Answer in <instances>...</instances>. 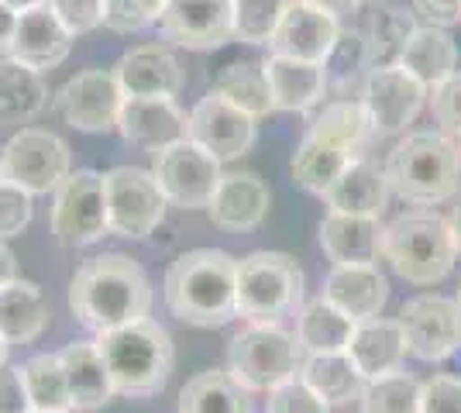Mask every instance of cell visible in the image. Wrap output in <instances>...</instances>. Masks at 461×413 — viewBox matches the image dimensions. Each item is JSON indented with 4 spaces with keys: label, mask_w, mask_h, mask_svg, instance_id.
<instances>
[{
    "label": "cell",
    "mask_w": 461,
    "mask_h": 413,
    "mask_svg": "<svg viewBox=\"0 0 461 413\" xmlns=\"http://www.w3.org/2000/svg\"><path fill=\"white\" fill-rule=\"evenodd\" d=\"M69 310L96 335L141 320L152 310V283L141 262L121 252L86 258L69 279Z\"/></svg>",
    "instance_id": "obj_1"
},
{
    "label": "cell",
    "mask_w": 461,
    "mask_h": 413,
    "mask_svg": "<svg viewBox=\"0 0 461 413\" xmlns=\"http://www.w3.org/2000/svg\"><path fill=\"white\" fill-rule=\"evenodd\" d=\"M162 300L190 328H224L238 317V258L221 248H193L169 262Z\"/></svg>",
    "instance_id": "obj_2"
},
{
    "label": "cell",
    "mask_w": 461,
    "mask_h": 413,
    "mask_svg": "<svg viewBox=\"0 0 461 413\" xmlns=\"http://www.w3.org/2000/svg\"><path fill=\"white\" fill-rule=\"evenodd\" d=\"M385 183L406 203L434 207L458 197L461 145L444 131H413L389 152L383 166Z\"/></svg>",
    "instance_id": "obj_3"
},
{
    "label": "cell",
    "mask_w": 461,
    "mask_h": 413,
    "mask_svg": "<svg viewBox=\"0 0 461 413\" xmlns=\"http://www.w3.org/2000/svg\"><path fill=\"white\" fill-rule=\"evenodd\" d=\"M96 348L104 355V365L111 373L117 396H135V400L155 396L158 390H166L173 375V337L152 317H141V320L96 335Z\"/></svg>",
    "instance_id": "obj_4"
},
{
    "label": "cell",
    "mask_w": 461,
    "mask_h": 413,
    "mask_svg": "<svg viewBox=\"0 0 461 413\" xmlns=\"http://www.w3.org/2000/svg\"><path fill=\"white\" fill-rule=\"evenodd\" d=\"M383 258L413 286H434L451 275L458 248L447 217L434 211H406L383 228Z\"/></svg>",
    "instance_id": "obj_5"
},
{
    "label": "cell",
    "mask_w": 461,
    "mask_h": 413,
    "mask_svg": "<svg viewBox=\"0 0 461 413\" xmlns=\"http://www.w3.org/2000/svg\"><path fill=\"white\" fill-rule=\"evenodd\" d=\"M303 307V269L286 252H251L238 262V317L279 324Z\"/></svg>",
    "instance_id": "obj_6"
},
{
    "label": "cell",
    "mask_w": 461,
    "mask_h": 413,
    "mask_svg": "<svg viewBox=\"0 0 461 413\" xmlns=\"http://www.w3.org/2000/svg\"><path fill=\"white\" fill-rule=\"evenodd\" d=\"M303 352L283 324H245L228 345V373L249 393H269L300 373Z\"/></svg>",
    "instance_id": "obj_7"
},
{
    "label": "cell",
    "mask_w": 461,
    "mask_h": 413,
    "mask_svg": "<svg viewBox=\"0 0 461 413\" xmlns=\"http://www.w3.org/2000/svg\"><path fill=\"white\" fill-rule=\"evenodd\" d=\"M73 173L69 145L45 128H21L0 148V176L32 197L56 193Z\"/></svg>",
    "instance_id": "obj_8"
},
{
    "label": "cell",
    "mask_w": 461,
    "mask_h": 413,
    "mask_svg": "<svg viewBox=\"0 0 461 413\" xmlns=\"http://www.w3.org/2000/svg\"><path fill=\"white\" fill-rule=\"evenodd\" d=\"M107 197V224L111 235L128 241H145L162 224L169 200L158 190L152 169L141 166H114L104 173Z\"/></svg>",
    "instance_id": "obj_9"
},
{
    "label": "cell",
    "mask_w": 461,
    "mask_h": 413,
    "mask_svg": "<svg viewBox=\"0 0 461 413\" xmlns=\"http://www.w3.org/2000/svg\"><path fill=\"white\" fill-rule=\"evenodd\" d=\"M152 156V176L169 200V207H179V211H207L211 207L213 193L224 179L221 158L203 152L190 138H179Z\"/></svg>",
    "instance_id": "obj_10"
},
{
    "label": "cell",
    "mask_w": 461,
    "mask_h": 413,
    "mask_svg": "<svg viewBox=\"0 0 461 413\" xmlns=\"http://www.w3.org/2000/svg\"><path fill=\"white\" fill-rule=\"evenodd\" d=\"M52 235L62 248H86L111 235L107 224V197H104V173L77 169L56 190L52 203Z\"/></svg>",
    "instance_id": "obj_11"
},
{
    "label": "cell",
    "mask_w": 461,
    "mask_h": 413,
    "mask_svg": "<svg viewBox=\"0 0 461 413\" xmlns=\"http://www.w3.org/2000/svg\"><path fill=\"white\" fill-rule=\"evenodd\" d=\"M52 103L62 124L86 135H104V131H117L124 90L117 83L114 69H83L59 86Z\"/></svg>",
    "instance_id": "obj_12"
},
{
    "label": "cell",
    "mask_w": 461,
    "mask_h": 413,
    "mask_svg": "<svg viewBox=\"0 0 461 413\" xmlns=\"http://www.w3.org/2000/svg\"><path fill=\"white\" fill-rule=\"evenodd\" d=\"M155 24L169 45L213 52L234 41V0H166Z\"/></svg>",
    "instance_id": "obj_13"
},
{
    "label": "cell",
    "mask_w": 461,
    "mask_h": 413,
    "mask_svg": "<svg viewBox=\"0 0 461 413\" xmlns=\"http://www.w3.org/2000/svg\"><path fill=\"white\" fill-rule=\"evenodd\" d=\"M396 320L403 328L410 355H417L423 362H444L461 348L458 300H447L438 293L410 296Z\"/></svg>",
    "instance_id": "obj_14"
},
{
    "label": "cell",
    "mask_w": 461,
    "mask_h": 413,
    "mask_svg": "<svg viewBox=\"0 0 461 413\" xmlns=\"http://www.w3.org/2000/svg\"><path fill=\"white\" fill-rule=\"evenodd\" d=\"M430 90L417 76H410L403 66H375L368 69L366 90H362V107H366L372 131L379 135H396L413 124Z\"/></svg>",
    "instance_id": "obj_15"
},
{
    "label": "cell",
    "mask_w": 461,
    "mask_h": 413,
    "mask_svg": "<svg viewBox=\"0 0 461 413\" xmlns=\"http://www.w3.org/2000/svg\"><path fill=\"white\" fill-rule=\"evenodd\" d=\"M186 138L221 162L241 158L255 145V118L230 107L228 100H221L217 94H207L203 100H196L193 111L186 114Z\"/></svg>",
    "instance_id": "obj_16"
},
{
    "label": "cell",
    "mask_w": 461,
    "mask_h": 413,
    "mask_svg": "<svg viewBox=\"0 0 461 413\" xmlns=\"http://www.w3.org/2000/svg\"><path fill=\"white\" fill-rule=\"evenodd\" d=\"M338 39H341V24L330 11L303 4V0H286V11L279 18V28L272 35L269 49L272 56L321 62L324 66L330 59Z\"/></svg>",
    "instance_id": "obj_17"
},
{
    "label": "cell",
    "mask_w": 461,
    "mask_h": 413,
    "mask_svg": "<svg viewBox=\"0 0 461 413\" xmlns=\"http://www.w3.org/2000/svg\"><path fill=\"white\" fill-rule=\"evenodd\" d=\"M114 76L124 90V97H169L176 100L186 86L183 62L176 59L169 45H138L131 52H124L114 66Z\"/></svg>",
    "instance_id": "obj_18"
},
{
    "label": "cell",
    "mask_w": 461,
    "mask_h": 413,
    "mask_svg": "<svg viewBox=\"0 0 461 413\" xmlns=\"http://www.w3.org/2000/svg\"><path fill=\"white\" fill-rule=\"evenodd\" d=\"M272 207L269 186L255 173H224L217 193H213L207 217L213 228L230 231V235H245L266 224Z\"/></svg>",
    "instance_id": "obj_19"
},
{
    "label": "cell",
    "mask_w": 461,
    "mask_h": 413,
    "mask_svg": "<svg viewBox=\"0 0 461 413\" xmlns=\"http://www.w3.org/2000/svg\"><path fill=\"white\" fill-rule=\"evenodd\" d=\"M117 131L128 145L158 152L186 138V111L169 97H124Z\"/></svg>",
    "instance_id": "obj_20"
},
{
    "label": "cell",
    "mask_w": 461,
    "mask_h": 413,
    "mask_svg": "<svg viewBox=\"0 0 461 413\" xmlns=\"http://www.w3.org/2000/svg\"><path fill=\"white\" fill-rule=\"evenodd\" d=\"M69 49H73V35L66 31V24L52 14L49 4H39L18 14V31H14L7 59L21 62L35 73H45V69H56L59 62H66Z\"/></svg>",
    "instance_id": "obj_21"
},
{
    "label": "cell",
    "mask_w": 461,
    "mask_h": 413,
    "mask_svg": "<svg viewBox=\"0 0 461 413\" xmlns=\"http://www.w3.org/2000/svg\"><path fill=\"white\" fill-rule=\"evenodd\" d=\"M348 358L355 362V369L362 373L366 382L372 379H383L403 369L410 345L400 328V320H383V317H372V320H358L351 341H348Z\"/></svg>",
    "instance_id": "obj_22"
},
{
    "label": "cell",
    "mask_w": 461,
    "mask_h": 413,
    "mask_svg": "<svg viewBox=\"0 0 461 413\" xmlns=\"http://www.w3.org/2000/svg\"><path fill=\"white\" fill-rule=\"evenodd\" d=\"M321 296L358 324V320H372L383 314L385 300H389V283L379 273V265H330Z\"/></svg>",
    "instance_id": "obj_23"
},
{
    "label": "cell",
    "mask_w": 461,
    "mask_h": 413,
    "mask_svg": "<svg viewBox=\"0 0 461 413\" xmlns=\"http://www.w3.org/2000/svg\"><path fill=\"white\" fill-rule=\"evenodd\" d=\"M321 248L330 265H375L383 258V224L379 217L327 211L321 220Z\"/></svg>",
    "instance_id": "obj_24"
},
{
    "label": "cell",
    "mask_w": 461,
    "mask_h": 413,
    "mask_svg": "<svg viewBox=\"0 0 461 413\" xmlns=\"http://www.w3.org/2000/svg\"><path fill=\"white\" fill-rule=\"evenodd\" d=\"M266 79L272 90V107L283 114H303L317 107L327 94V69L321 62L286 59V56H269L262 62Z\"/></svg>",
    "instance_id": "obj_25"
},
{
    "label": "cell",
    "mask_w": 461,
    "mask_h": 413,
    "mask_svg": "<svg viewBox=\"0 0 461 413\" xmlns=\"http://www.w3.org/2000/svg\"><path fill=\"white\" fill-rule=\"evenodd\" d=\"M62 369H66V382H69V400H73V413H94L107 407L114 400V382L104 365V355L96 348V341H69L62 352Z\"/></svg>",
    "instance_id": "obj_26"
},
{
    "label": "cell",
    "mask_w": 461,
    "mask_h": 413,
    "mask_svg": "<svg viewBox=\"0 0 461 413\" xmlns=\"http://www.w3.org/2000/svg\"><path fill=\"white\" fill-rule=\"evenodd\" d=\"M389 183L385 173L368 158H351L348 169L334 179V186L324 193L327 211L334 214H358V217H383L389 203Z\"/></svg>",
    "instance_id": "obj_27"
},
{
    "label": "cell",
    "mask_w": 461,
    "mask_h": 413,
    "mask_svg": "<svg viewBox=\"0 0 461 413\" xmlns=\"http://www.w3.org/2000/svg\"><path fill=\"white\" fill-rule=\"evenodd\" d=\"M52 320L49 300L41 293L39 283L32 279H11L0 290V337L7 345H32L45 335Z\"/></svg>",
    "instance_id": "obj_28"
},
{
    "label": "cell",
    "mask_w": 461,
    "mask_h": 413,
    "mask_svg": "<svg viewBox=\"0 0 461 413\" xmlns=\"http://www.w3.org/2000/svg\"><path fill=\"white\" fill-rule=\"evenodd\" d=\"M410 76H417L427 86H441L447 76L458 73V45L447 35V28H434V24H417L413 35L406 41L403 56H400Z\"/></svg>",
    "instance_id": "obj_29"
},
{
    "label": "cell",
    "mask_w": 461,
    "mask_h": 413,
    "mask_svg": "<svg viewBox=\"0 0 461 413\" xmlns=\"http://www.w3.org/2000/svg\"><path fill=\"white\" fill-rule=\"evenodd\" d=\"M300 379L307 382L313 393L327 400L330 407H341L351 400H362L366 379L355 369V362L348 352H330V355H303L300 362Z\"/></svg>",
    "instance_id": "obj_30"
},
{
    "label": "cell",
    "mask_w": 461,
    "mask_h": 413,
    "mask_svg": "<svg viewBox=\"0 0 461 413\" xmlns=\"http://www.w3.org/2000/svg\"><path fill=\"white\" fill-rule=\"evenodd\" d=\"M351 331H355V320L341 314L334 303H327L324 296L307 300L296 314V345L303 355L345 352Z\"/></svg>",
    "instance_id": "obj_31"
},
{
    "label": "cell",
    "mask_w": 461,
    "mask_h": 413,
    "mask_svg": "<svg viewBox=\"0 0 461 413\" xmlns=\"http://www.w3.org/2000/svg\"><path fill=\"white\" fill-rule=\"evenodd\" d=\"M49 107V86L41 73L14 59L0 62V124H28Z\"/></svg>",
    "instance_id": "obj_32"
},
{
    "label": "cell",
    "mask_w": 461,
    "mask_h": 413,
    "mask_svg": "<svg viewBox=\"0 0 461 413\" xmlns=\"http://www.w3.org/2000/svg\"><path fill=\"white\" fill-rule=\"evenodd\" d=\"M179 413H255V400L241 382L230 379L228 369H211L183 386Z\"/></svg>",
    "instance_id": "obj_33"
},
{
    "label": "cell",
    "mask_w": 461,
    "mask_h": 413,
    "mask_svg": "<svg viewBox=\"0 0 461 413\" xmlns=\"http://www.w3.org/2000/svg\"><path fill=\"white\" fill-rule=\"evenodd\" d=\"M221 100H228L230 107L245 111L249 118L262 121L269 118L272 111V90L269 79H266V66L262 62H230L224 66L217 79H213V90Z\"/></svg>",
    "instance_id": "obj_34"
},
{
    "label": "cell",
    "mask_w": 461,
    "mask_h": 413,
    "mask_svg": "<svg viewBox=\"0 0 461 413\" xmlns=\"http://www.w3.org/2000/svg\"><path fill=\"white\" fill-rule=\"evenodd\" d=\"M351 158L355 156H348L345 148L330 145V141H324V138L307 135L303 141H300V148H296L293 162H289V173H293V183H300L303 190L317 193V197H324L327 190L334 186V179L348 169Z\"/></svg>",
    "instance_id": "obj_35"
},
{
    "label": "cell",
    "mask_w": 461,
    "mask_h": 413,
    "mask_svg": "<svg viewBox=\"0 0 461 413\" xmlns=\"http://www.w3.org/2000/svg\"><path fill=\"white\" fill-rule=\"evenodd\" d=\"M24 393L32 403V413H73L69 382L59 355H35L21 365Z\"/></svg>",
    "instance_id": "obj_36"
},
{
    "label": "cell",
    "mask_w": 461,
    "mask_h": 413,
    "mask_svg": "<svg viewBox=\"0 0 461 413\" xmlns=\"http://www.w3.org/2000/svg\"><path fill=\"white\" fill-rule=\"evenodd\" d=\"M368 131H372V121H368L362 100H334V103H327L324 111L310 121L307 135L324 138L330 145L345 148L348 156L358 158V148L366 145Z\"/></svg>",
    "instance_id": "obj_37"
},
{
    "label": "cell",
    "mask_w": 461,
    "mask_h": 413,
    "mask_svg": "<svg viewBox=\"0 0 461 413\" xmlns=\"http://www.w3.org/2000/svg\"><path fill=\"white\" fill-rule=\"evenodd\" d=\"M413 28H417V21H413L410 11H400V7L379 11L372 18V31L366 35L368 69H375V66H400V56H403Z\"/></svg>",
    "instance_id": "obj_38"
},
{
    "label": "cell",
    "mask_w": 461,
    "mask_h": 413,
    "mask_svg": "<svg viewBox=\"0 0 461 413\" xmlns=\"http://www.w3.org/2000/svg\"><path fill=\"white\" fill-rule=\"evenodd\" d=\"M423 382L410 373H393L372 379L362 390V413H420Z\"/></svg>",
    "instance_id": "obj_39"
},
{
    "label": "cell",
    "mask_w": 461,
    "mask_h": 413,
    "mask_svg": "<svg viewBox=\"0 0 461 413\" xmlns=\"http://www.w3.org/2000/svg\"><path fill=\"white\" fill-rule=\"evenodd\" d=\"M286 0H234V41L245 45H269Z\"/></svg>",
    "instance_id": "obj_40"
},
{
    "label": "cell",
    "mask_w": 461,
    "mask_h": 413,
    "mask_svg": "<svg viewBox=\"0 0 461 413\" xmlns=\"http://www.w3.org/2000/svg\"><path fill=\"white\" fill-rule=\"evenodd\" d=\"M166 0H104V28L117 35H131L158 21Z\"/></svg>",
    "instance_id": "obj_41"
},
{
    "label": "cell",
    "mask_w": 461,
    "mask_h": 413,
    "mask_svg": "<svg viewBox=\"0 0 461 413\" xmlns=\"http://www.w3.org/2000/svg\"><path fill=\"white\" fill-rule=\"evenodd\" d=\"M266 413H330V403L310 390L300 375L266 393Z\"/></svg>",
    "instance_id": "obj_42"
},
{
    "label": "cell",
    "mask_w": 461,
    "mask_h": 413,
    "mask_svg": "<svg viewBox=\"0 0 461 413\" xmlns=\"http://www.w3.org/2000/svg\"><path fill=\"white\" fill-rule=\"evenodd\" d=\"M327 69V83L338 79V83H348L355 79L362 69H368V41L362 31H341V39L334 45L330 59L324 62Z\"/></svg>",
    "instance_id": "obj_43"
},
{
    "label": "cell",
    "mask_w": 461,
    "mask_h": 413,
    "mask_svg": "<svg viewBox=\"0 0 461 413\" xmlns=\"http://www.w3.org/2000/svg\"><path fill=\"white\" fill-rule=\"evenodd\" d=\"M32 214H35L32 193L7 183V179H0V241L21 235L32 224Z\"/></svg>",
    "instance_id": "obj_44"
},
{
    "label": "cell",
    "mask_w": 461,
    "mask_h": 413,
    "mask_svg": "<svg viewBox=\"0 0 461 413\" xmlns=\"http://www.w3.org/2000/svg\"><path fill=\"white\" fill-rule=\"evenodd\" d=\"M52 7L66 31L77 39V35H90L104 24V0H45Z\"/></svg>",
    "instance_id": "obj_45"
},
{
    "label": "cell",
    "mask_w": 461,
    "mask_h": 413,
    "mask_svg": "<svg viewBox=\"0 0 461 413\" xmlns=\"http://www.w3.org/2000/svg\"><path fill=\"white\" fill-rule=\"evenodd\" d=\"M430 114L441 124L444 135H461V73L447 76L441 86L430 90Z\"/></svg>",
    "instance_id": "obj_46"
},
{
    "label": "cell",
    "mask_w": 461,
    "mask_h": 413,
    "mask_svg": "<svg viewBox=\"0 0 461 413\" xmlns=\"http://www.w3.org/2000/svg\"><path fill=\"white\" fill-rule=\"evenodd\" d=\"M420 413H461V379L434 375L423 382Z\"/></svg>",
    "instance_id": "obj_47"
},
{
    "label": "cell",
    "mask_w": 461,
    "mask_h": 413,
    "mask_svg": "<svg viewBox=\"0 0 461 413\" xmlns=\"http://www.w3.org/2000/svg\"><path fill=\"white\" fill-rule=\"evenodd\" d=\"M0 413H32L21 365H7V362L0 365Z\"/></svg>",
    "instance_id": "obj_48"
},
{
    "label": "cell",
    "mask_w": 461,
    "mask_h": 413,
    "mask_svg": "<svg viewBox=\"0 0 461 413\" xmlns=\"http://www.w3.org/2000/svg\"><path fill=\"white\" fill-rule=\"evenodd\" d=\"M413 18H423V24L451 28L461 21V0H410Z\"/></svg>",
    "instance_id": "obj_49"
},
{
    "label": "cell",
    "mask_w": 461,
    "mask_h": 413,
    "mask_svg": "<svg viewBox=\"0 0 461 413\" xmlns=\"http://www.w3.org/2000/svg\"><path fill=\"white\" fill-rule=\"evenodd\" d=\"M14 31H18V11H11L7 4H0V52H4V56L11 52Z\"/></svg>",
    "instance_id": "obj_50"
},
{
    "label": "cell",
    "mask_w": 461,
    "mask_h": 413,
    "mask_svg": "<svg viewBox=\"0 0 461 413\" xmlns=\"http://www.w3.org/2000/svg\"><path fill=\"white\" fill-rule=\"evenodd\" d=\"M303 4H313V7H324L334 18H345V14H355L366 0H303Z\"/></svg>",
    "instance_id": "obj_51"
},
{
    "label": "cell",
    "mask_w": 461,
    "mask_h": 413,
    "mask_svg": "<svg viewBox=\"0 0 461 413\" xmlns=\"http://www.w3.org/2000/svg\"><path fill=\"white\" fill-rule=\"evenodd\" d=\"M11 279H18V258L7 248V241H0V290H4Z\"/></svg>",
    "instance_id": "obj_52"
},
{
    "label": "cell",
    "mask_w": 461,
    "mask_h": 413,
    "mask_svg": "<svg viewBox=\"0 0 461 413\" xmlns=\"http://www.w3.org/2000/svg\"><path fill=\"white\" fill-rule=\"evenodd\" d=\"M447 224H451V238H455V248H458V256H461V197L455 200V207H451V217H447Z\"/></svg>",
    "instance_id": "obj_53"
},
{
    "label": "cell",
    "mask_w": 461,
    "mask_h": 413,
    "mask_svg": "<svg viewBox=\"0 0 461 413\" xmlns=\"http://www.w3.org/2000/svg\"><path fill=\"white\" fill-rule=\"evenodd\" d=\"M0 4H7L11 11H28V7H39V4H45V0H0Z\"/></svg>",
    "instance_id": "obj_54"
},
{
    "label": "cell",
    "mask_w": 461,
    "mask_h": 413,
    "mask_svg": "<svg viewBox=\"0 0 461 413\" xmlns=\"http://www.w3.org/2000/svg\"><path fill=\"white\" fill-rule=\"evenodd\" d=\"M7 348H11V345H7V341H4V337H0V365H4V362H7Z\"/></svg>",
    "instance_id": "obj_55"
},
{
    "label": "cell",
    "mask_w": 461,
    "mask_h": 413,
    "mask_svg": "<svg viewBox=\"0 0 461 413\" xmlns=\"http://www.w3.org/2000/svg\"><path fill=\"white\" fill-rule=\"evenodd\" d=\"M455 300H458V307H461V286H458V296H455Z\"/></svg>",
    "instance_id": "obj_56"
},
{
    "label": "cell",
    "mask_w": 461,
    "mask_h": 413,
    "mask_svg": "<svg viewBox=\"0 0 461 413\" xmlns=\"http://www.w3.org/2000/svg\"><path fill=\"white\" fill-rule=\"evenodd\" d=\"M0 179H4V176H0Z\"/></svg>",
    "instance_id": "obj_57"
}]
</instances>
